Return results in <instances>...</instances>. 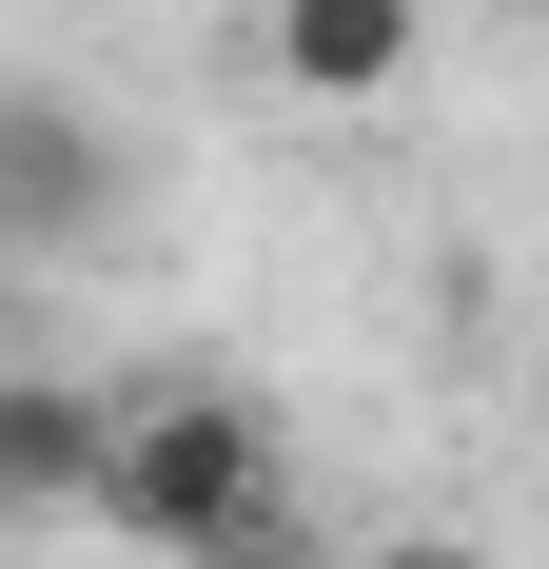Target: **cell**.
Returning a JSON list of instances; mask_svg holds the SVG:
<instances>
[{"mask_svg": "<svg viewBox=\"0 0 549 569\" xmlns=\"http://www.w3.org/2000/svg\"><path fill=\"white\" fill-rule=\"evenodd\" d=\"M353 569H510V550H451V530H392V550H353Z\"/></svg>", "mask_w": 549, "mask_h": 569, "instance_id": "obj_5", "label": "cell"}, {"mask_svg": "<svg viewBox=\"0 0 549 569\" xmlns=\"http://www.w3.org/2000/svg\"><path fill=\"white\" fill-rule=\"evenodd\" d=\"M256 59L295 79V99L373 118V99H412V59H432V0H274V20H256Z\"/></svg>", "mask_w": 549, "mask_h": 569, "instance_id": "obj_4", "label": "cell"}, {"mask_svg": "<svg viewBox=\"0 0 549 569\" xmlns=\"http://www.w3.org/2000/svg\"><path fill=\"white\" fill-rule=\"evenodd\" d=\"M0 550H20V530H0Z\"/></svg>", "mask_w": 549, "mask_h": 569, "instance_id": "obj_7", "label": "cell"}, {"mask_svg": "<svg viewBox=\"0 0 549 569\" xmlns=\"http://www.w3.org/2000/svg\"><path fill=\"white\" fill-rule=\"evenodd\" d=\"M118 217H138V158L99 138V99L0 79V256H99Z\"/></svg>", "mask_w": 549, "mask_h": 569, "instance_id": "obj_2", "label": "cell"}, {"mask_svg": "<svg viewBox=\"0 0 549 569\" xmlns=\"http://www.w3.org/2000/svg\"><path fill=\"white\" fill-rule=\"evenodd\" d=\"M99 471H118V393H99V373H40V353H0V530L99 511Z\"/></svg>", "mask_w": 549, "mask_h": 569, "instance_id": "obj_3", "label": "cell"}, {"mask_svg": "<svg viewBox=\"0 0 549 569\" xmlns=\"http://www.w3.org/2000/svg\"><path fill=\"white\" fill-rule=\"evenodd\" d=\"M99 530L158 569H236L256 530H295V452L217 373H118V471H99Z\"/></svg>", "mask_w": 549, "mask_h": 569, "instance_id": "obj_1", "label": "cell"}, {"mask_svg": "<svg viewBox=\"0 0 549 569\" xmlns=\"http://www.w3.org/2000/svg\"><path fill=\"white\" fill-rule=\"evenodd\" d=\"M236 569H315V530H256V550H236Z\"/></svg>", "mask_w": 549, "mask_h": 569, "instance_id": "obj_6", "label": "cell"}]
</instances>
